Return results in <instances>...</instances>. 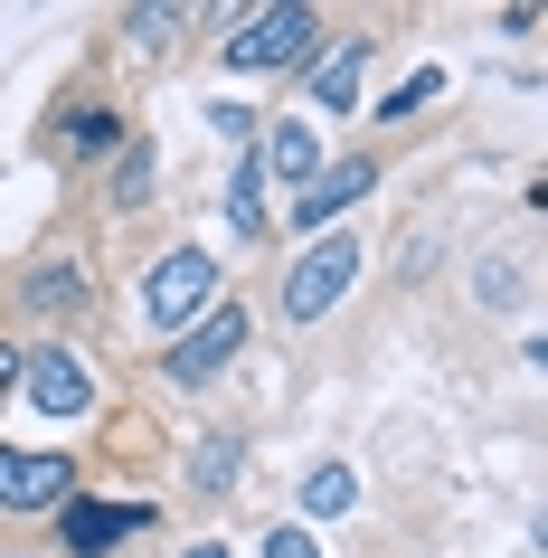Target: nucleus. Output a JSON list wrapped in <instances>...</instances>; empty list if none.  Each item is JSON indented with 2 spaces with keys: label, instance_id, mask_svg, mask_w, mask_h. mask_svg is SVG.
I'll list each match as a JSON object with an SVG mask.
<instances>
[{
  "label": "nucleus",
  "instance_id": "18",
  "mask_svg": "<svg viewBox=\"0 0 548 558\" xmlns=\"http://www.w3.org/2000/svg\"><path fill=\"white\" fill-rule=\"evenodd\" d=\"M265 558H321V549L303 539V530H275V539H265Z\"/></svg>",
  "mask_w": 548,
  "mask_h": 558
},
{
  "label": "nucleus",
  "instance_id": "19",
  "mask_svg": "<svg viewBox=\"0 0 548 558\" xmlns=\"http://www.w3.org/2000/svg\"><path fill=\"white\" fill-rule=\"evenodd\" d=\"M10 379H20V360H10V351H0V398H10Z\"/></svg>",
  "mask_w": 548,
  "mask_h": 558
},
{
  "label": "nucleus",
  "instance_id": "7",
  "mask_svg": "<svg viewBox=\"0 0 548 558\" xmlns=\"http://www.w3.org/2000/svg\"><path fill=\"white\" fill-rule=\"evenodd\" d=\"M369 190H378V161H369V151H350V161H331V171L293 199V218H303V228H331V218H341V208H360Z\"/></svg>",
  "mask_w": 548,
  "mask_h": 558
},
{
  "label": "nucleus",
  "instance_id": "14",
  "mask_svg": "<svg viewBox=\"0 0 548 558\" xmlns=\"http://www.w3.org/2000/svg\"><path fill=\"white\" fill-rule=\"evenodd\" d=\"M236 454H246L236 436H208L199 454H190V493H228V483H236Z\"/></svg>",
  "mask_w": 548,
  "mask_h": 558
},
{
  "label": "nucleus",
  "instance_id": "5",
  "mask_svg": "<svg viewBox=\"0 0 548 558\" xmlns=\"http://www.w3.org/2000/svg\"><path fill=\"white\" fill-rule=\"evenodd\" d=\"M76 464L66 454H20V445H0V511H58Z\"/></svg>",
  "mask_w": 548,
  "mask_h": 558
},
{
  "label": "nucleus",
  "instance_id": "20",
  "mask_svg": "<svg viewBox=\"0 0 548 558\" xmlns=\"http://www.w3.org/2000/svg\"><path fill=\"white\" fill-rule=\"evenodd\" d=\"M190 558H228V549H218V539H199V549H190Z\"/></svg>",
  "mask_w": 548,
  "mask_h": 558
},
{
  "label": "nucleus",
  "instance_id": "10",
  "mask_svg": "<svg viewBox=\"0 0 548 558\" xmlns=\"http://www.w3.org/2000/svg\"><path fill=\"white\" fill-rule=\"evenodd\" d=\"M114 143H123V123L105 114V105H66L58 114V151L66 161H95V151H114Z\"/></svg>",
  "mask_w": 548,
  "mask_h": 558
},
{
  "label": "nucleus",
  "instance_id": "6",
  "mask_svg": "<svg viewBox=\"0 0 548 558\" xmlns=\"http://www.w3.org/2000/svg\"><path fill=\"white\" fill-rule=\"evenodd\" d=\"M29 408H38V416H86V408H95L86 360L58 351V341H48V351H29Z\"/></svg>",
  "mask_w": 548,
  "mask_h": 558
},
{
  "label": "nucleus",
  "instance_id": "9",
  "mask_svg": "<svg viewBox=\"0 0 548 558\" xmlns=\"http://www.w3.org/2000/svg\"><path fill=\"white\" fill-rule=\"evenodd\" d=\"M123 530H143V511H105V501H76V511H66V549H76V558H105Z\"/></svg>",
  "mask_w": 548,
  "mask_h": 558
},
{
  "label": "nucleus",
  "instance_id": "16",
  "mask_svg": "<svg viewBox=\"0 0 548 558\" xmlns=\"http://www.w3.org/2000/svg\"><path fill=\"white\" fill-rule=\"evenodd\" d=\"M114 199H123V208H143V199H151V151H143V143H123V161H114Z\"/></svg>",
  "mask_w": 548,
  "mask_h": 558
},
{
  "label": "nucleus",
  "instance_id": "15",
  "mask_svg": "<svg viewBox=\"0 0 548 558\" xmlns=\"http://www.w3.org/2000/svg\"><path fill=\"white\" fill-rule=\"evenodd\" d=\"M29 303H38V313H76V303H86V275H76V265H38Z\"/></svg>",
  "mask_w": 548,
  "mask_h": 558
},
{
  "label": "nucleus",
  "instance_id": "13",
  "mask_svg": "<svg viewBox=\"0 0 548 558\" xmlns=\"http://www.w3.org/2000/svg\"><path fill=\"white\" fill-rule=\"evenodd\" d=\"M350 501H360V483H350V464H313V473H303V511H313V521H341Z\"/></svg>",
  "mask_w": 548,
  "mask_h": 558
},
{
  "label": "nucleus",
  "instance_id": "12",
  "mask_svg": "<svg viewBox=\"0 0 548 558\" xmlns=\"http://www.w3.org/2000/svg\"><path fill=\"white\" fill-rule=\"evenodd\" d=\"M228 228L236 236H265V161H256V151H246L236 180H228Z\"/></svg>",
  "mask_w": 548,
  "mask_h": 558
},
{
  "label": "nucleus",
  "instance_id": "11",
  "mask_svg": "<svg viewBox=\"0 0 548 558\" xmlns=\"http://www.w3.org/2000/svg\"><path fill=\"white\" fill-rule=\"evenodd\" d=\"M265 180H303V190L321 180V143H313V123H284V133L265 143Z\"/></svg>",
  "mask_w": 548,
  "mask_h": 558
},
{
  "label": "nucleus",
  "instance_id": "4",
  "mask_svg": "<svg viewBox=\"0 0 548 558\" xmlns=\"http://www.w3.org/2000/svg\"><path fill=\"white\" fill-rule=\"evenodd\" d=\"M236 351H246V313H236V303H208L199 323H190V331L171 341V360H161V369H171L180 388H199V379H218V369H228Z\"/></svg>",
  "mask_w": 548,
  "mask_h": 558
},
{
  "label": "nucleus",
  "instance_id": "17",
  "mask_svg": "<svg viewBox=\"0 0 548 558\" xmlns=\"http://www.w3.org/2000/svg\"><path fill=\"white\" fill-rule=\"evenodd\" d=\"M435 86H445V76H406V86L398 95H388V105H378V114H388V123H406V114H416V105H426V95Z\"/></svg>",
  "mask_w": 548,
  "mask_h": 558
},
{
  "label": "nucleus",
  "instance_id": "8",
  "mask_svg": "<svg viewBox=\"0 0 548 558\" xmlns=\"http://www.w3.org/2000/svg\"><path fill=\"white\" fill-rule=\"evenodd\" d=\"M360 66H369V38H341L331 58H313V95H321V114H350V105H360Z\"/></svg>",
  "mask_w": 548,
  "mask_h": 558
},
{
  "label": "nucleus",
  "instance_id": "3",
  "mask_svg": "<svg viewBox=\"0 0 548 558\" xmlns=\"http://www.w3.org/2000/svg\"><path fill=\"white\" fill-rule=\"evenodd\" d=\"M143 303H151V323L161 331H190L218 303V265L199 256V246H171V256L151 265V284H143Z\"/></svg>",
  "mask_w": 548,
  "mask_h": 558
},
{
  "label": "nucleus",
  "instance_id": "1",
  "mask_svg": "<svg viewBox=\"0 0 548 558\" xmlns=\"http://www.w3.org/2000/svg\"><path fill=\"white\" fill-rule=\"evenodd\" d=\"M313 38H321V20H313V10L275 0V10H246V20H236L228 66H246V76H275V66H303V58H313Z\"/></svg>",
  "mask_w": 548,
  "mask_h": 558
},
{
  "label": "nucleus",
  "instance_id": "2",
  "mask_svg": "<svg viewBox=\"0 0 548 558\" xmlns=\"http://www.w3.org/2000/svg\"><path fill=\"white\" fill-rule=\"evenodd\" d=\"M360 265H369V256H360V236H341V228H331V236L313 246V256H303V265L284 275V313H293V323H321V313H331V303H341L350 284H360Z\"/></svg>",
  "mask_w": 548,
  "mask_h": 558
}]
</instances>
